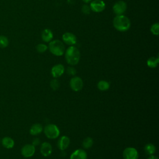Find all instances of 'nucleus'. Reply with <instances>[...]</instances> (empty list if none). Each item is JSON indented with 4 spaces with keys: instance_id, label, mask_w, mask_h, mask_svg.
<instances>
[{
    "instance_id": "obj_1",
    "label": "nucleus",
    "mask_w": 159,
    "mask_h": 159,
    "mask_svg": "<svg viewBox=\"0 0 159 159\" xmlns=\"http://www.w3.org/2000/svg\"><path fill=\"white\" fill-rule=\"evenodd\" d=\"M113 25L118 31L125 32L129 29L130 21L129 19L124 15H117L113 19Z\"/></svg>"
},
{
    "instance_id": "obj_2",
    "label": "nucleus",
    "mask_w": 159,
    "mask_h": 159,
    "mask_svg": "<svg viewBox=\"0 0 159 159\" xmlns=\"http://www.w3.org/2000/svg\"><path fill=\"white\" fill-rule=\"evenodd\" d=\"M80 58V52L75 46L69 47L65 52V59L66 62L71 65H76Z\"/></svg>"
},
{
    "instance_id": "obj_3",
    "label": "nucleus",
    "mask_w": 159,
    "mask_h": 159,
    "mask_svg": "<svg viewBox=\"0 0 159 159\" xmlns=\"http://www.w3.org/2000/svg\"><path fill=\"white\" fill-rule=\"evenodd\" d=\"M48 48L50 52L56 56H61L65 52V46L59 40L51 41L48 45Z\"/></svg>"
},
{
    "instance_id": "obj_4",
    "label": "nucleus",
    "mask_w": 159,
    "mask_h": 159,
    "mask_svg": "<svg viewBox=\"0 0 159 159\" xmlns=\"http://www.w3.org/2000/svg\"><path fill=\"white\" fill-rule=\"evenodd\" d=\"M43 132L46 137L50 139H56L60 135V130L58 127L53 124L47 125L44 128Z\"/></svg>"
},
{
    "instance_id": "obj_5",
    "label": "nucleus",
    "mask_w": 159,
    "mask_h": 159,
    "mask_svg": "<svg viewBox=\"0 0 159 159\" xmlns=\"http://www.w3.org/2000/svg\"><path fill=\"white\" fill-rule=\"evenodd\" d=\"M70 86L74 91H80L83 86V82L81 78L78 76L73 77L70 81Z\"/></svg>"
},
{
    "instance_id": "obj_6",
    "label": "nucleus",
    "mask_w": 159,
    "mask_h": 159,
    "mask_svg": "<svg viewBox=\"0 0 159 159\" xmlns=\"http://www.w3.org/2000/svg\"><path fill=\"white\" fill-rule=\"evenodd\" d=\"M123 158L124 159H138V152L133 147H127L123 152Z\"/></svg>"
},
{
    "instance_id": "obj_7",
    "label": "nucleus",
    "mask_w": 159,
    "mask_h": 159,
    "mask_svg": "<svg viewBox=\"0 0 159 159\" xmlns=\"http://www.w3.org/2000/svg\"><path fill=\"white\" fill-rule=\"evenodd\" d=\"M35 148L32 144H26L21 148V154L25 158H29L34 155L35 153Z\"/></svg>"
},
{
    "instance_id": "obj_8",
    "label": "nucleus",
    "mask_w": 159,
    "mask_h": 159,
    "mask_svg": "<svg viewBox=\"0 0 159 159\" xmlns=\"http://www.w3.org/2000/svg\"><path fill=\"white\" fill-rule=\"evenodd\" d=\"M106 4L102 0H94L90 4V9L94 12H100L105 9Z\"/></svg>"
},
{
    "instance_id": "obj_9",
    "label": "nucleus",
    "mask_w": 159,
    "mask_h": 159,
    "mask_svg": "<svg viewBox=\"0 0 159 159\" xmlns=\"http://www.w3.org/2000/svg\"><path fill=\"white\" fill-rule=\"evenodd\" d=\"M126 9L127 4L123 1H119L116 2L112 7L114 12L117 15L122 14L126 11Z\"/></svg>"
},
{
    "instance_id": "obj_10",
    "label": "nucleus",
    "mask_w": 159,
    "mask_h": 159,
    "mask_svg": "<svg viewBox=\"0 0 159 159\" xmlns=\"http://www.w3.org/2000/svg\"><path fill=\"white\" fill-rule=\"evenodd\" d=\"M63 42L69 45H75L76 43V38L75 35L71 32H66L62 36Z\"/></svg>"
},
{
    "instance_id": "obj_11",
    "label": "nucleus",
    "mask_w": 159,
    "mask_h": 159,
    "mask_svg": "<svg viewBox=\"0 0 159 159\" xmlns=\"http://www.w3.org/2000/svg\"><path fill=\"white\" fill-rule=\"evenodd\" d=\"M65 71V68L61 64H57L53 66L51 70V73L55 78L61 76Z\"/></svg>"
},
{
    "instance_id": "obj_12",
    "label": "nucleus",
    "mask_w": 159,
    "mask_h": 159,
    "mask_svg": "<svg viewBox=\"0 0 159 159\" xmlns=\"http://www.w3.org/2000/svg\"><path fill=\"white\" fill-rule=\"evenodd\" d=\"M70 143V140L67 136H62L61 137L58 141L57 145L58 148L61 150H64L68 148Z\"/></svg>"
},
{
    "instance_id": "obj_13",
    "label": "nucleus",
    "mask_w": 159,
    "mask_h": 159,
    "mask_svg": "<svg viewBox=\"0 0 159 159\" xmlns=\"http://www.w3.org/2000/svg\"><path fill=\"white\" fill-rule=\"evenodd\" d=\"M52 152V147L48 142H43L40 147V152L43 157H48Z\"/></svg>"
},
{
    "instance_id": "obj_14",
    "label": "nucleus",
    "mask_w": 159,
    "mask_h": 159,
    "mask_svg": "<svg viewBox=\"0 0 159 159\" xmlns=\"http://www.w3.org/2000/svg\"><path fill=\"white\" fill-rule=\"evenodd\" d=\"M70 159H87V153L83 149H77L71 153Z\"/></svg>"
},
{
    "instance_id": "obj_15",
    "label": "nucleus",
    "mask_w": 159,
    "mask_h": 159,
    "mask_svg": "<svg viewBox=\"0 0 159 159\" xmlns=\"http://www.w3.org/2000/svg\"><path fill=\"white\" fill-rule=\"evenodd\" d=\"M1 143L2 146L7 149H10L14 147V141L10 137H4L1 140Z\"/></svg>"
},
{
    "instance_id": "obj_16",
    "label": "nucleus",
    "mask_w": 159,
    "mask_h": 159,
    "mask_svg": "<svg viewBox=\"0 0 159 159\" xmlns=\"http://www.w3.org/2000/svg\"><path fill=\"white\" fill-rule=\"evenodd\" d=\"M43 130V127L40 124H33L29 130V132L32 135H37L40 134Z\"/></svg>"
},
{
    "instance_id": "obj_17",
    "label": "nucleus",
    "mask_w": 159,
    "mask_h": 159,
    "mask_svg": "<svg viewBox=\"0 0 159 159\" xmlns=\"http://www.w3.org/2000/svg\"><path fill=\"white\" fill-rule=\"evenodd\" d=\"M42 39L44 42H50L53 39L52 32L48 29H44L42 33Z\"/></svg>"
},
{
    "instance_id": "obj_18",
    "label": "nucleus",
    "mask_w": 159,
    "mask_h": 159,
    "mask_svg": "<svg viewBox=\"0 0 159 159\" xmlns=\"http://www.w3.org/2000/svg\"><path fill=\"white\" fill-rule=\"evenodd\" d=\"M144 150L147 155H153L156 152V147L152 143H147L144 147Z\"/></svg>"
},
{
    "instance_id": "obj_19",
    "label": "nucleus",
    "mask_w": 159,
    "mask_h": 159,
    "mask_svg": "<svg viewBox=\"0 0 159 159\" xmlns=\"http://www.w3.org/2000/svg\"><path fill=\"white\" fill-rule=\"evenodd\" d=\"M159 62V59L158 57H150L148 59L147 61V64L148 66L150 68H155L158 65V63Z\"/></svg>"
},
{
    "instance_id": "obj_20",
    "label": "nucleus",
    "mask_w": 159,
    "mask_h": 159,
    "mask_svg": "<svg viewBox=\"0 0 159 159\" xmlns=\"http://www.w3.org/2000/svg\"><path fill=\"white\" fill-rule=\"evenodd\" d=\"M98 88L101 91H106L110 87V84L108 81L105 80L99 81L98 83Z\"/></svg>"
},
{
    "instance_id": "obj_21",
    "label": "nucleus",
    "mask_w": 159,
    "mask_h": 159,
    "mask_svg": "<svg viewBox=\"0 0 159 159\" xmlns=\"http://www.w3.org/2000/svg\"><path fill=\"white\" fill-rule=\"evenodd\" d=\"M93 144V140L89 137H86V139H84L83 141V143H82L83 147L86 148V149H88V148H91L92 147Z\"/></svg>"
},
{
    "instance_id": "obj_22",
    "label": "nucleus",
    "mask_w": 159,
    "mask_h": 159,
    "mask_svg": "<svg viewBox=\"0 0 159 159\" xmlns=\"http://www.w3.org/2000/svg\"><path fill=\"white\" fill-rule=\"evenodd\" d=\"M9 45V40L7 37L0 35V48H4Z\"/></svg>"
},
{
    "instance_id": "obj_23",
    "label": "nucleus",
    "mask_w": 159,
    "mask_h": 159,
    "mask_svg": "<svg viewBox=\"0 0 159 159\" xmlns=\"http://www.w3.org/2000/svg\"><path fill=\"white\" fill-rule=\"evenodd\" d=\"M158 28H159V24L158 23H155L153 24L152 26H151V28H150V31L151 32L155 35H158V32H159V30H158Z\"/></svg>"
},
{
    "instance_id": "obj_24",
    "label": "nucleus",
    "mask_w": 159,
    "mask_h": 159,
    "mask_svg": "<svg viewBox=\"0 0 159 159\" xmlns=\"http://www.w3.org/2000/svg\"><path fill=\"white\" fill-rule=\"evenodd\" d=\"M50 87L53 90H57L59 88L60 86V83L58 82V81L56 79H53L51 81L50 83Z\"/></svg>"
},
{
    "instance_id": "obj_25",
    "label": "nucleus",
    "mask_w": 159,
    "mask_h": 159,
    "mask_svg": "<svg viewBox=\"0 0 159 159\" xmlns=\"http://www.w3.org/2000/svg\"><path fill=\"white\" fill-rule=\"evenodd\" d=\"M48 47L43 43H39L36 46V49L39 53H43L47 50Z\"/></svg>"
},
{
    "instance_id": "obj_26",
    "label": "nucleus",
    "mask_w": 159,
    "mask_h": 159,
    "mask_svg": "<svg viewBox=\"0 0 159 159\" xmlns=\"http://www.w3.org/2000/svg\"><path fill=\"white\" fill-rule=\"evenodd\" d=\"M90 10H91L90 7H89V6L86 5V4L83 5V6H82L81 11H82L83 13L84 14H86V15L89 14L90 13Z\"/></svg>"
},
{
    "instance_id": "obj_27",
    "label": "nucleus",
    "mask_w": 159,
    "mask_h": 159,
    "mask_svg": "<svg viewBox=\"0 0 159 159\" xmlns=\"http://www.w3.org/2000/svg\"><path fill=\"white\" fill-rule=\"evenodd\" d=\"M66 73L69 75H73V76L76 73V69L75 68H73L72 66H69L66 69Z\"/></svg>"
},
{
    "instance_id": "obj_28",
    "label": "nucleus",
    "mask_w": 159,
    "mask_h": 159,
    "mask_svg": "<svg viewBox=\"0 0 159 159\" xmlns=\"http://www.w3.org/2000/svg\"><path fill=\"white\" fill-rule=\"evenodd\" d=\"M40 143V140L39 138H35L33 141H32V145L34 146H37L39 145Z\"/></svg>"
},
{
    "instance_id": "obj_29",
    "label": "nucleus",
    "mask_w": 159,
    "mask_h": 159,
    "mask_svg": "<svg viewBox=\"0 0 159 159\" xmlns=\"http://www.w3.org/2000/svg\"><path fill=\"white\" fill-rule=\"evenodd\" d=\"M147 159H158V158H157V157L154 156V155H151Z\"/></svg>"
},
{
    "instance_id": "obj_30",
    "label": "nucleus",
    "mask_w": 159,
    "mask_h": 159,
    "mask_svg": "<svg viewBox=\"0 0 159 159\" xmlns=\"http://www.w3.org/2000/svg\"><path fill=\"white\" fill-rule=\"evenodd\" d=\"M83 1H84V2H86V3H88V2H90V1H91V0H83Z\"/></svg>"
},
{
    "instance_id": "obj_31",
    "label": "nucleus",
    "mask_w": 159,
    "mask_h": 159,
    "mask_svg": "<svg viewBox=\"0 0 159 159\" xmlns=\"http://www.w3.org/2000/svg\"><path fill=\"white\" fill-rule=\"evenodd\" d=\"M0 142H1V140H0Z\"/></svg>"
}]
</instances>
